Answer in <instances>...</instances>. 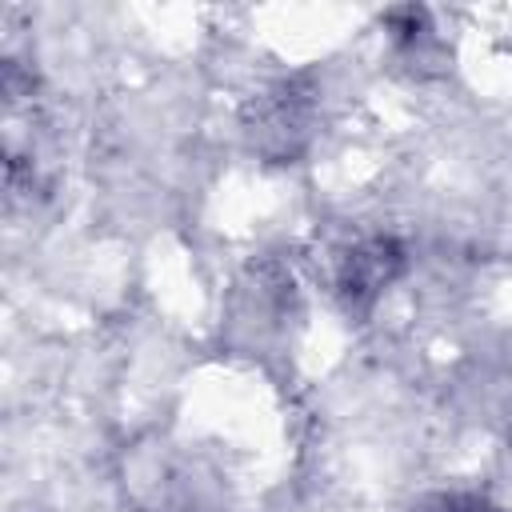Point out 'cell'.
Here are the masks:
<instances>
[{
	"mask_svg": "<svg viewBox=\"0 0 512 512\" xmlns=\"http://www.w3.org/2000/svg\"><path fill=\"white\" fill-rule=\"evenodd\" d=\"M248 140L272 160H292L312 136V92L300 80H284L252 100L244 116Z\"/></svg>",
	"mask_w": 512,
	"mask_h": 512,
	"instance_id": "obj_1",
	"label": "cell"
},
{
	"mask_svg": "<svg viewBox=\"0 0 512 512\" xmlns=\"http://www.w3.org/2000/svg\"><path fill=\"white\" fill-rule=\"evenodd\" d=\"M404 272V248L392 236L356 240L336 264V288L352 308H368Z\"/></svg>",
	"mask_w": 512,
	"mask_h": 512,
	"instance_id": "obj_2",
	"label": "cell"
},
{
	"mask_svg": "<svg viewBox=\"0 0 512 512\" xmlns=\"http://www.w3.org/2000/svg\"><path fill=\"white\" fill-rule=\"evenodd\" d=\"M416 512H500V508L488 504L484 496H472V492H448V496L424 500Z\"/></svg>",
	"mask_w": 512,
	"mask_h": 512,
	"instance_id": "obj_3",
	"label": "cell"
}]
</instances>
